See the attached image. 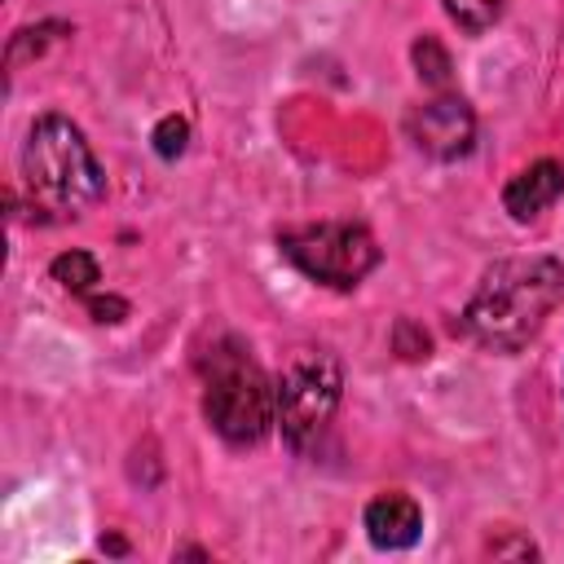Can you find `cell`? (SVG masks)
<instances>
[{
    "label": "cell",
    "instance_id": "52a82bcc",
    "mask_svg": "<svg viewBox=\"0 0 564 564\" xmlns=\"http://www.w3.org/2000/svg\"><path fill=\"white\" fill-rule=\"evenodd\" d=\"M361 524H366V538H370L379 551H405V546H414L419 533H423V507H419L410 494L388 489V494H375V498L366 502Z\"/></svg>",
    "mask_w": 564,
    "mask_h": 564
},
{
    "label": "cell",
    "instance_id": "8fae6325",
    "mask_svg": "<svg viewBox=\"0 0 564 564\" xmlns=\"http://www.w3.org/2000/svg\"><path fill=\"white\" fill-rule=\"evenodd\" d=\"M62 35H70V26H62V22H40V26H22V31H13L9 35V48H4V62L9 66H22V62H31V57H40L53 40H62Z\"/></svg>",
    "mask_w": 564,
    "mask_h": 564
},
{
    "label": "cell",
    "instance_id": "7a4b0ae2",
    "mask_svg": "<svg viewBox=\"0 0 564 564\" xmlns=\"http://www.w3.org/2000/svg\"><path fill=\"white\" fill-rule=\"evenodd\" d=\"M22 176L40 207L84 216L106 194V172L66 115H40L22 145Z\"/></svg>",
    "mask_w": 564,
    "mask_h": 564
},
{
    "label": "cell",
    "instance_id": "6da1fadb",
    "mask_svg": "<svg viewBox=\"0 0 564 564\" xmlns=\"http://www.w3.org/2000/svg\"><path fill=\"white\" fill-rule=\"evenodd\" d=\"M560 304H564V260L507 256L480 273L463 308V330L494 352H520L524 344L538 339V330Z\"/></svg>",
    "mask_w": 564,
    "mask_h": 564
},
{
    "label": "cell",
    "instance_id": "2e32d148",
    "mask_svg": "<svg viewBox=\"0 0 564 564\" xmlns=\"http://www.w3.org/2000/svg\"><path fill=\"white\" fill-rule=\"evenodd\" d=\"M489 555H538V546L524 542V538H516V542H489Z\"/></svg>",
    "mask_w": 564,
    "mask_h": 564
},
{
    "label": "cell",
    "instance_id": "8992f818",
    "mask_svg": "<svg viewBox=\"0 0 564 564\" xmlns=\"http://www.w3.org/2000/svg\"><path fill=\"white\" fill-rule=\"evenodd\" d=\"M405 132L427 159L454 163V159L471 154V145H476V115L458 93H441V97L423 101L419 110H410Z\"/></svg>",
    "mask_w": 564,
    "mask_h": 564
},
{
    "label": "cell",
    "instance_id": "9a60e30c",
    "mask_svg": "<svg viewBox=\"0 0 564 564\" xmlns=\"http://www.w3.org/2000/svg\"><path fill=\"white\" fill-rule=\"evenodd\" d=\"M84 304H88L93 322H123L128 317V300H119V295H84Z\"/></svg>",
    "mask_w": 564,
    "mask_h": 564
},
{
    "label": "cell",
    "instance_id": "ba28073f",
    "mask_svg": "<svg viewBox=\"0 0 564 564\" xmlns=\"http://www.w3.org/2000/svg\"><path fill=\"white\" fill-rule=\"evenodd\" d=\"M564 194V163L560 159H533L502 185V207L511 220H538L546 207H555Z\"/></svg>",
    "mask_w": 564,
    "mask_h": 564
},
{
    "label": "cell",
    "instance_id": "9c48e42d",
    "mask_svg": "<svg viewBox=\"0 0 564 564\" xmlns=\"http://www.w3.org/2000/svg\"><path fill=\"white\" fill-rule=\"evenodd\" d=\"M48 273H53V282H57L62 291H70V295H93V286L101 282V264H97L88 251H79V247L53 256Z\"/></svg>",
    "mask_w": 564,
    "mask_h": 564
},
{
    "label": "cell",
    "instance_id": "3957f363",
    "mask_svg": "<svg viewBox=\"0 0 564 564\" xmlns=\"http://www.w3.org/2000/svg\"><path fill=\"white\" fill-rule=\"evenodd\" d=\"M203 414L216 427V436L238 449L260 445L278 423L273 383L238 339H220L203 357Z\"/></svg>",
    "mask_w": 564,
    "mask_h": 564
},
{
    "label": "cell",
    "instance_id": "277c9868",
    "mask_svg": "<svg viewBox=\"0 0 564 564\" xmlns=\"http://www.w3.org/2000/svg\"><path fill=\"white\" fill-rule=\"evenodd\" d=\"M344 370L326 348H295L273 379V419L291 449H308L335 419Z\"/></svg>",
    "mask_w": 564,
    "mask_h": 564
},
{
    "label": "cell",
    "instance_id": "30bf717a",
    "mask_svg": "<svg viewBox=\"0 0 564 564\" xmlns=\"http://www.w3.org/2000/svg\"><path fill=\"white\" fill-rule=\"evenodd\" d=\"M441 9L449 13V22H454L463 35H485V31L502 18L507 0H441Z\"/></svg>",
    "mask_w": 564,
    "mask_h": 564
},
{
    "label": "cell",
    "instance_id": "7c38bea8",
    "mask_svg": "<svg viewBox=\"0 0 564 564\" xmlns=\"http://www.w3.org/2000/svg\"><path fill=\"white\" fill-rule=\"evenodd\" d=\"M410 57H414V66H419V79L427 84V88H449V53H445V44L436 40V35H419L414 40V48H410Z\"/></svg>",
    "mask_w": 564,
    "mask_h": 564
},
{
    "label": "cell",
    "instance_id": "5b68a950",
    "mask_svg": "<svg viewBox=\"0 0 564 564\" xmlns=\"http://www.w3.org/2000/svg\"><path fill=\"white\" fill-rule=\"evenodd\" d=\"M278 251L304 278H313L322 286H335V291H352L379 264V242L357 220H317V225L282 229Z\"/></svg>",
    "mask_w": 564,
    "mask_h": 564
},
{
    "label": "cell",
    "instance_id": "4fadbf2b",
    "mask_svg": "<svg viewBox=\"0 0 564 564\" xmlns=\"http://www.w3.org/2000/svg\"><path fill=\"white\" fill-rule=\"evenodd\" d=\"M185 141H189V123L181 115H163L154 123V132H150V145H154L159 159H181L185 154Z\"/></svg>",
    "mask_w": 564,
    "mask_h": 564
},
{
    "label": "cell",
    "instance_id": "5bb4252c",
    "mask_svg": "<svg viewBox=\"0 0 564 564\" xmlns=\"http://www.w3.org/2000/svg\"><path fill=\"white\" fill-rule=\"evenodd\" d=\"M392 348H397L405 361H423V357L432 352V339H427V330H423L419 322L397 317V326H392Z\"/></svg>",
    "mask_w": 564,
    "mask_h": 564
}]
</instances>
